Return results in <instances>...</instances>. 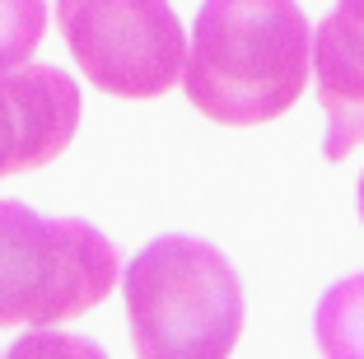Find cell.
I'll return each instance as SVG.
<instances>
[{
	"label": "cell",
	"mask_w": 364,
	"mask_h": 359,
	"mask_svg": "<svg viewBox=\"0 0 364 359\" xmlns=\"http://www.w3.org/2000/svg\"><path fill=\"white\" fill-rule=\"evenodd\" d=\"M80 131V89L56 65L19 61L0 70V178L38 173Z\"/></svg>",
	"instance_id": "cell-5"
},
{
	"label": "cell",
	"mask_w": 364,
	"mask_h": 359,
	"mask_svg": "<svg viewBox=\"0 0 364 359\" xmlns=\"http://www.w3.org/2000/svg\"><path fill=\"white\" fill-rule=\"evenodd\" d=\"M56 28L103 94L150 103L178 85L187 38L168 0H56Z\"/></svg>",
	"instance_id": "cell-4"
},
{
	"label": "cell",
	"mask_w": 364,
	"mask_h": 359,
	"mask_svg": "<svg viewBox=\"0 0 364 359\" xmlns=\"http://www.w3.org/2000/svg\"><path fill=\"white\" fill-rule=\"evenodd\" d=\"M313 336H318L322 355L364 359V271L350 275V280H336V285L318 299Z\"/></svg>",
	"instance_id": "cell-7"
},
{
	"label": "cell",
	"mask_w": 364,
	"mask_h": 359,
	"mask_svg": "<svg viewBox=\"0 0 364 359\" xmlns=\"http://www.w3.org/2000/svg\"><path fill=\"white\" fill-rule=\"evenodd\" d=\"M309 70L327 112L322 154L341 164L355 145H364V0H336V10L318 19V33L309 43Z\"/></svg>",
	"instance_id": "cell-6"
},
{
	"label": "cell",
	"mask_w": 364,
	"mask_h": 359,
	"mask_svg": "<svg viewBox=\"0 0 364 359\" xmlns=\"http://www.w3.org/2000/svg\"><path fill=\"white\" fill-rule=\"evenodd\" d=\"M140 359H225L243 331V280L205 238L164 233L122 275Z\"/></svg>",
	"instance_id": "cell-2"
},
{
	"label": "cell",
	"mask_w": 364,
	"mask_h": 359,
	"mask_svg": "<svg viewBox=\"0 0 364 359\" xmlns=\"http://www.w3.org/2000/svg\"><path fill=\"white\" fill-rule=\"evenodd\" d=\"M47 33L43 0H0V70L28 61Z\"/></svg>",
	"instance_id": "cell-8"
},
{
	"label": "cell",
	"mask_w": 364,
	"mask_h": 359,
	"mask_svg": "<svg viewBox=\"0 0 364 359\" xmlns=\"http://www.w3.org/2000/svg\"><path fill=\"white\" fill-rule=\"evenodd\" d=\"M33 350H85V355H98V345H85V341H43V336L19 341L14 355H33Z\"/></svg>",
	"instance_id": "cell-9"
},
{
	"label": "cell",
	"mask_w": 364,
	"mask_h": 359,
	"mask_svg": "<svg viewBox=\"0 0 364 359\" xmlns=\"http://www.w3.org/2000/svg\"><path fill=\"white\" fill-rule=\"evenodd\" d=\"M313 28L294 0H201L182 89L220 127H262L299 103Z\"/></svg>",
	"instance_id": "cell-1"
},
{
	"label": "cell",
	"mask_w": 364,
	"mask_h": 359,
	"mask_svg": "<svg viewBox=\"0 0 364 359\" xmlns=\"http://www.w3.org/2000/svg\"><path fill=\"white\" fill-rule=\"evenodd\" d=\"M117 247L75 215L0 201V327H61L117 285Z\"/></svg>",
	"instance_id": "cell-3"
},
{
	"label": "cell",
	"mask_w": 364,
	"mask_h": 359,
	"mask_svg": "<svg viewBox=\"0 0 364 359\" xmlns=\"http://www.w3.org/2000/svg\"><path fill=\"white\" fill-rule=\"evenodd\" d=\"M355 201H360V220H364V173H360V191H355Z\"/></svg>",
	"instance_id": "cell-10"
}]
</instances>
